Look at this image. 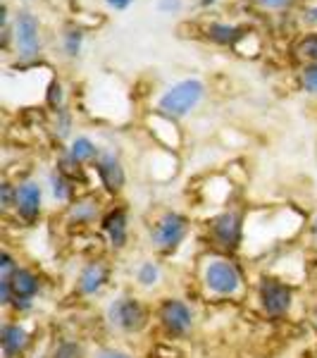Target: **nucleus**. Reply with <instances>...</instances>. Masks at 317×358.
I'll return each mask as SVG.
<instances>
[{"instance_id":"obj_15","label":"nucleus","mask_w":317,"mask_h":358,"mask_svg":"<svg viewBox=\"0 0 317 358\" xmlns=\"http://www.w3.org/2000/svg\"><path fill=\"white\" fill-rule=\"evenodd\" d=\"M246 29L244 27H236V24H229V22H210L205 27V38L217 45H232L244 36Z\"/></svg>"},{"instance_id":"obj_18","label":"nucleus","mask_w":317,"mask_h":358,"mask_svg":"<svg viewBox=\"0 0 317 358\" xmlns=\"http://www.w3.org/2000/svg\"><path fill=\"white\" fill-rule=\"evenodd\" d=\"M82 45H84V29L77 24H69L62 31V50H65L67 57H77L82 53Z\"/></svg>"},{"instance_id":"obj_14","label":"nucleus","mask_w":317,"mask_h":358,"mask_svg":"<svg viewBox=\"0 0 317 358\" xmlns=\"http://www.w3.org/2000/svg\"><path fill=\"white\" fill-rule=\"evenodd\" d=\"M0 344H3V354L5 356L15 358L29 346V332L22 325L8 322V325H3V332H0Z\"/></svg>"},{"instance_id":"obj_4","label":"nucleus","mask_w":317,"mask_h":358,"mask_svg":"<svg viewBox=\"0 0 317 358\" xmlns=\"http://www.w3.org/2000/svg\"><path fill=\"white\" fill-rule=\"evenodd\" d=\"M108 317L115 327L124 332H141L146 327L148 313H146V306H143L138 299L134 296H119L115 299L108 308Z\"/></svg>"},{"instance_id":"obj_21","label":"nucleus","mask_w":317,"mask_h":358,"mask_svg":"<svg viewBox=\"0 0 317 358\" xmlns=\"http://www.w3.org/2000/svg\"><path fill=\"white\" fill-rule=\"evenodd\" d=\"M57 172H60V175H65L69 182H74V179H82L84 177L82 163H77V160H74L69 153H65L60 160H57Z\"/></svg>"},{"instance_id":"obj_34","label":"nucleus","mask_w":317,"mask_h":358,"mask_svg":"<svg viewBox=\"0 0 317 358\" xmlns=\"http://www.w3.org/2000/svg\"><path fill=\"white\" fill-rule=\"evenodd\" d=\"M313 239H315V246H317V215L313 217Z\"/></svg>"},{"instance_id":"obj_35","label":"nucleus","mask_w":317,"mask_h":358,"mask_svg":"<svg viewBox=\"0 0 317 358\" xmlns=\"http://www.w3.org/2000/svg\"><path fill=\"white\" fill-rule=\"evenodd\" d=\"M198 3H200V5H205V8H207V5H215L217 0H198Z\"/></svg>"},{"instance_id":"obj_20","label":"nucleus","mask_w":317,"mask_h":358,"mask_svg":"<svg viewBox=\"0 0 317 358\" xmlns=\"http://www.w3.org/2000/svg\"><path fill=\"white\" fill-rule=\"evenodd\" d=\"M50 189H53V196L60 203H67L72 199V182L65 175H60L57 170L50 175Z\"/></svg>"},{"instance_id":"obj_3","label":"nucleus","mask_w":317,"mask_h":358,"mask_svg":"<svg viewBox=\"0 0 317 358\" xmlns=\"http://www.w3.org/2000/svg\"><path fill=\"white\" fill-rule=\"evenodd\" d=\"M189 234V220L179 213H165L151 229V241L158 251L172 253L179 248V244Z\"/></svg>"},{"instance_id":"obj_8","label":"nucleus","mask_w":317,"mask_h":358,"mask_svg":"<svg viewBox=\"0 0 317 358\" xmlns=\"http://www.w3.org/2000/svg\"><path fill=\"white\" fill-rule=\"evenodd\" d=\"M41 282L38 277L27 268H17V273L10 277V294H13V306L17 310L31 308V301L36 299Z\"/></svg>"},{"instance_id":"obj_22","label":"nucleus","mask_w":317,"mask_h":358,"mask_svg":"<svg viewBox=\"0 0 317 358\" xmlns=\"http://www.w3.org/2000/svg\"><path fill=\"white\" fill-rule=\"evenodd\" d=\"M136 280H138V285H143V287L158 285V280H160V268H158V263H153V261L141 263V268H138V273H136Z\"/></svg>"},{"instance_id":"obj_26","label":"nucleus","mask_w":317,"mask_h":358,"mask_svg":"<svg viewBox=\"0 0 317 358\" xmlns=\"http://www.w3.org/2000/svg\"><path fill=\"white\" fill-rule=\"evenodd\" d=\"M55 134L60 138L69 136V129H72V115L65 108H60V110H55Z\"/></svg>"},{"instance_id":"obj_27","label":"nucleus","mask_w":317,"mask_h":358,"mask_svg":"<svg viewBox=\"0 0 317 358\" xmlns=\"http://www.w3.org/2000/svg\"><path fill=\"white\" fill-rule=\"evenodd\" d=\"M17 201V187H13L10 182L0 184V203H3V210H10Z\"/></svg>"},{"instance_id":"obj_16","label":"nucleus","mask_w":317,"mask_h":358,"mask_svg":"<svg viewBox=\"0 0 317 358\" xmlns=\"http://www.w3.org/2000/svg\"><path fill=\"white\" fill-rule=\"evenodd\" d=\"M67 153L72 155L77 163H91V160H98V155H101V151H98V146L94 141H91L89 136H77L72 138V143H69Z\"/></svg>"},{"instance_id":"obj_28","label":"nucleus","mask_w":317,"mask_h":358,"mask_svg":"<svg viewBox=\"0 0 317 358\" xmlns=\"http://www.w3.org/2000/svg\"><path fill=\"white\" fill-rule=\"evenodd\" d=\"M17 273V265H15V258L10 256L8 251L0 253V280H10Z\"/></svg>"},{"instance_id":"obj_17","label":"nucleus","mask_w":317,"mask_h":358,"mask_svg":"<svg viewBox=\"0 0 317 358\" xmlns=\"http://www.w3.org/2000/svg\"><path fill=\"white\" fill-rule=\"evenodd\" d=\"M98 213V201L96 199H79L74 201L69 208V220L77 224H89Z\"/></svg>"},{"instance_id":"obj_24","label":"nucleus","mask_w":317,"mask_h":358,"mask_svg":"<svg viewBox=\"0 0 317 358\" xmlns=\"http://www.w3.org/2000/svg\"><path fill=\"white\" fill-rule=\"evenodd\" d=\"M301 86L308 94L317 96V62H313V65H305L301 69Z\"/></svg>"},{"instance_id":"obj_31","label":"nucleus","mask_w":317,"mask_h":358,"mask_svg":"<svg viewBox=\"0 0 317 358\" xmlns=\"http://www.w3.org/2000/svg\"><path fill=\"white\" fill-rule=\"evenodd\" d=\"M94 358H134V356H129L126 351H119V349H101V351H96Z\"/></svg>"},{"instance_id":"obj_33","label":"nucleus","mask_w":317,"mask_h":358,"mask_svg":"<svg viewBox=\"0 0 317 358\" xmlns=\"http://www.w3.org/2000/svg\"><path fill=\"white\" fill-rule=\"evenodd\" d=\"M105 3L110 5L112 10H126L134 0H105Z\"/></svg>"},{"instance_id":"obj_13","label":"nucleus","mask_w":317,"mask_h":358,"mask_svg":"<svg viewBox=\"0 0 317 358\" xmlns=\"http://www.w3.org/2000/svg\"><path fill=\"white\" fill-rule=\"evenodd\" d=\"M105 282H108V265L101 261H94L82 270L77 285L84 296H94V294H98L105 287Z\"/></svg>"},{"instance_id":"obj_9","label":"nucleus","mask_w":317,"mask_h":358,"mask_svg":"<svg viewBox=\"0 0 317 358\" xmlns=\"http://www.w3.org/2000/svg\"><path fill=\"white\" fill-rule=\"evenodd\" d=\"M41 187L38 182L34 179H27L17 187V201H15V208H17V215L22 217L24 222H36L38 215H41Z\"/></svg>"},{"instance_id":"obj_2","label":"nucleus","mask_w":317,"mask_h":358,"mask_svg":"<svg viewBox=\"0 0 317 358\" xmlns=\"http://www.w3.org/2000/svg\"><path fill=\"white\" fill-rule=\"evenodd\" d=\"M15 48L20 60H36L41 53V22L29 10H20L15 17Z\"/></svg>"},{"instance_id":"obj_6","label":"nucleus","mask_w":317,"mask_h":358,"mask_svg":"<svg viewBox=\"0 0 317 358\" xmlns=\"http://www.w3.org/2000/svg\"><path fill=\"white\" fill-rule=\"evenodd\" d=\"M258 296H260L263 310L272 317H281V315L289 313L291 301H293L291 287L284 285V282H279V280H274V277H263Z\"/></svg>"},{"instance_id":"obj_12","label":"nucleus","mask_w":317,"mask_h":358,"mask_svg":"<svg viewBox=\"0 0 317 358\" xmlns=\"http://www.w3.org/2000/svg\"><path fill=\"white\" fill-rule=\"evenodd\" d=\"M101 224H103V232H105L108 239H110V244L115 248H124L126 232H129V217H126V210L115 208V210H110L105 217H103Z\"/></svg>"},{"instance_id":"obj_19","label":"nucleus","mask_w":317,"mask_h":358,"mask_svg":"<svg viewBox=\"0 0 317 358\" xmlns=\"http://www.w3.org/2000/svg\"><path fill=\"white\" fill-rule=\"evenodd\" d=\"M293 53H296L298 60H305L308 65L317 62V34H308V36H301L293 45Z\"/></svg>"},{"instance_id":"obj_10","label":"nucleus","mask_w":317,"mask_h":358,"mask_svg":"<svg viewBox=\"0 0 317 358\" xmlns=\"http://www.w3.org/2000/svg\"><path fill=\"white\" fill-rule=\"evenodd\" d=\"M96 172L101 177V184L110 194H119L126 184V172L122 167V160L115 153H101L96 160Z\"/></svg>"},{"instance_id":"obj_11","label":"nucleus","mask_w":317,"mask_h":358,"mask_svg":"<svg viewBox=\"0 0 317 358\" xmlns=\"http://www.w3.org/2000/svg\"><path fill=\"white\" fill-rule=\"evenodd\" d=\"M210 229H212V239H215L222 248H227V251L239 248V244H241V217L236 215V213L227 210V213H222V215H217L215 220H212Z\"/></svg>"},{"instance_id":"obj_32","label":"nucleus","mask_w":317,"mask_h":358,"mask_svg":"<svg viewBox=\"0 0 317 358\" xmlns=\"http://www.w3.org/2000/svg\"><path fill=\"white\" fill-rule=\"evenodd\" d=\"M303 22H305V24H317V5L303 10Z\"/></svg>"},{"instance_id":"obj_7","label":"nucleus","mask_w":317,"mask_h":358,"mask_svg":"<svg viewBox=\"0 0 317 358\" xmlns=\"http://www.w3.org/2000/svg\"><path fill=\"white\" fill-rule=\"evenodd\" d=\"M160 322H163L165 332L172 337H182L193 327V313L186 303L179 299H167L160 306Z\"/></svg>"},{"instance_id":"obj_23","label":"nucleus","mask_w":317,"mask_h":358,"mask_svg":"<svg viewBox=\"0 0 317 358\" xmlns=\"http://www.w3.org/2000/svg\"><path fill=\"white\" fill-rule=\"evenodd\" d=\"M62 101H65V89H62V82L60 79H53L45 89V106L53 108V110H60L62 108Z\"/></svg>"},{"instance_id":"obj_30","label":"nucleus","mask_w":317,"mask_h":358,"mask_svg":"<svg viewBox=\"0 0 317 358\" xmlns=\"http://www.w3.org/2000/svg\"><path fill=\"white\" fill-rule=\"evenodd\" d=\"M184 5V0H158V10L163 15H172V13H179Z\"/></svg>"},{"instance_id":"obj_25","label":"nucleus","mask_w":317,"mask_h":358,"mask_svg":"<svg viewBox=\"0 0 317 358\" xmlns=\"http://www.w3.org/2000/svg\"><path fill=\"white\" fill-rule=\"evenodd\" d=\"M53 358H84V349L77 342H62L53 351Z\"/></svg>"},{"instance_id":"obj_5","label":"nucleus","mask_w":317,"mask_h":358,"mask_svg":"<svg viewBox=\"0 0 317 358\" xmlns=\"http://www.w3.org/2000/svg\"><path fill=\"white\" fill-rule=\"evenodd\" d=\"M205 287L212 294H217V296H232V294H236L241 287V275L236 270V265L224 261V258L210 261L205 268Z\"/></svg>"},{"instance_id":"obj_29","label":"nucleus","mask_w":317,"mask_h":358,"mask_svg":"<svg viewBox=\"0 0 317 358\" xmlns=\"http://www.w3.org/2000/svg\"><path fill=\"white\" fill-rule=\"evenodd\" d=\"M260 10H284L289 8L293 0H253Z\"/></svg>"},{"instance_id":"obj_1","label":"nucleus","mask_w":317,"mask_h":358,"mask_svg":"<svg viewBox=\"0 0 317 358\" xmlns=\"http://www.w3.org/2000/svg\"><path fill=\"white\" fill-rule=\"evenodd\" d=\"M205 96V84L200 79H182V82L172 84L163 96L158 98V113L170 120L186 117L189 113L200 106Z\"/></svg>"}]
</instances>
